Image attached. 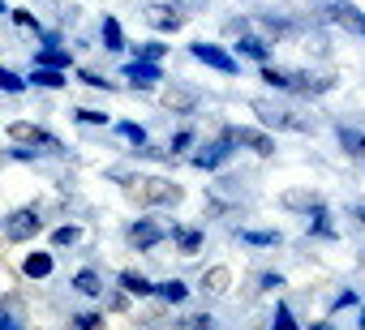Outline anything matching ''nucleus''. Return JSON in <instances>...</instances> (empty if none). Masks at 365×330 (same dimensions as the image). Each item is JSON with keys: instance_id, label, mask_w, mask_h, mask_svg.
I'll return each instance as SVG.
<instances>
[{"instance_id": "nucleus-19", "label": "nucleus", "mask_w": 365, "mask_h": 330, "mask_svg": "<svg viewBox=\"0 0 365 330\" xmlns=\"http://www.w3.org/2000/svg\"><path fill=\"white\" fill-rule=\"evenodd\" d=\"M172 240H176L180 253H198L202 249V232L198 228H172Z\"/></svg>"}, {"instance_id": "nucleus-23", "label": "nucleus", "mask_w": 365, "mask_h": 330, "mask_svg": "<svg viewBox=\"0 0 365 330\" xmlns=\"http://www.w3.org/2000/svg\"><path fill=\"white\" fill-rule=\"evenodd\" d=\"M155 296H159V300H168V304H180V300L190 296V287L180 283V279H168V283H155Z\"/></svg>"}, {"instance_id": "nucleus-21", "label": "nucleus", "mask_w": 365, "mask_h": 330, "mask_svg": "<svg viewBox=\"0 0 365 330\" xmlns=\"http://www.w3.org/2000/svg\"><path fill=\"white\" fill-rule=\"evenodd\" d=\"M35 69H56V73H65V69H69V52H61V48H43V52L35 56Z\"/></svg>"}, {"instance_id": "nucleus-29", "label": "nucleus", "mask_w": 365, "mask_h": 330, "mask_svg": "<svg viewBox=\"0 0 365 330\" xmlns=\"http://www.w3.org/2000/svg\"><path fill=\"white\" fill-rule=\"evenodd\" d=\"M271 330H301V326H297V317H292V309H288L284 300L275 304V317H271Z\"/></svg>"}, {"instance_id": "nucleus-4", "label": "nucleus", "mask_w": 365, "mask_h": 330, "mask_svg": "<svg viewBox=\"0 0 365 330\" xmlns=\"http://www.w3.org/2000/svg\"><path fill=\"white\" fill-rule=\"evenodd\" d=\"M190 56H194L198 65L215 69V73H228V78L241 69V65H237V56H232V52H224L220 43H202V39H198V43H190Z\"/></svg>"}, {"instance_id": "nucleus-16", "label": "nucleus", "mask_w": 365, "mask_h": 330, "mask_svg": "<svg viewBox=\"0 0 365 330\" xmlns=\"http://www.w3.org/2000/svg\"><path fill=\"white\" fill-rule=\"evenodd\" d=\"M0 330H26L22 309H18V300H14V296H0Z\"/></svg>"}, {"instance_id": "nucleus-32", "label": "nucleus", "mask_w": 365, "mask_h": 330, "mask_svg": "<svg viewBox=\"0 0 365 330\" xmlns=\"http://www.w3.org/2000/svg\"><path fill=\"white\" fill-rule=\"evenodd\" d=\"M0 90H5V95H22V90H26V82H22L14 69H0Z\"/></svg>"}, {"instance_id": "nucleus-1", "label": "nucleus", "mask_w": 365, "mask_h": 330, "mask_svg": "<svg viewBox=\"0 0 365 330\" xmlns=\"http://www.w3.org/2000/svg\"><path fill=\"white\" fill-rule=\"evenodd\" d=\"M262 82L271 90L301 95V99H318V95H327L335 86L331 78H314V73H301V69H275V65H262Z\"/></svg>"}, {"instance_id": "nucleus-8", "label": "nucleus", "mask_w": 365, "mask_h": 330, "mask_svg": "<svg viewBox=\"0 0 365 330\" xmlns=\"http://www.w3.org/2000/svg\"><path fill=\"white\" fill-rule=\"evenodd\" d=\"M138 185H142L138 198L150 202V206H176L180 198H185V193H180V185H172V181H138Z\"/></svg>"}, {"instance_id": "nucleus-22", "label": "nucleus", "mask_w": 365, "mask_h": 330, "mask_svg": "<svg viewBox=\"0 0 365 330\" xmlns=\"http://www.w3.org/2000/svg\"><path fill=\"white\" fill-rule=\"evenodd\" d=\"M73 287H78L82 296H103V279H99V270H91V266L73 275Z\"/></svg>"}, {"instance_id": "nucleus-42", "label": "nucleus", "mask_w": 365, "mask_h": 330, "mask_svg": "<svg viewBox=\"0 0 365 330\" xmlns=\"http://www.w3.org/2000/svg\"><path fill=\"white\" fill-rule=\"evenodd\" d=\"M352 215H356V223L365 228V202H356V206H352Z\"/></svg>"}, {"instance_id": "nucleus-30", "label": "nucleus", "mask_w": 365, "mask_h": 330, "mask_svg": "<svg viewBox=\"0 0 365 330\" xmlns=\"http://www.w3.org/2000/svg\"><path fill=\"white\" fill-rule=\"evenodd\" d=\"M116 133H120V137H125V142H133V146H138V150H142V146H146V129H142V124H133V120H125V124H120V129H116Z\"/></svg>"}, {"instance_id": "nucleus-40", "label": "nucleus", "mask_w": 365, "mask_h": 330, "mask_svg": "<svg viewBox=\"0 0 365 330\" xmlns=\"http://www.w3.org/2000/svg\"><path fill=\"white\" fill-rule=\"evenodd\" d=\"M258 283H262V292H275V287H284V279H279V275H271V270H267V275H258Z\"/></svg>"}, {"instance_id": "nucleus-38", "label": "nucleus", "mask_w": 365, "mask_h": 330, "mask_svg": "<svg viewBox=\"0 0 365 330\" xmlns=\"http://www.w3.org/2000/svg\"><path fill=\"white\" fill-rule=\"evenodd\" d=\"M356 304V292H339L335 300H331V313H339V309H352Z\"/></svg>"}, {"instance_id": "nucleus-2", "label": "nucleus", "mask_w": 365, "mask_h": 330, "mask_svg": "<svg viewBox=\"0 0 365 330\" xmlns=\"http://www.w3.org/2000/svg\"><path fill=\"white\" fill-rule=\"evenodd\" d=\"M254 112H258V120H262L267 129H284V133H309V129H314V120H305V116H297L292 107H279V103H271V99H254Z\"/></svg>"}, {"instance_id": "nucleus-33", "label": "nucleus", "mask_w": 365, "mask_h": 330, "mask_svg": "<svg viewBox=\"0 0 365 330\" xmlns=\"http://www.w3.org/2000/svg\"><path fill=\"white\" fill-rule=\"evenodd\" d=\"M73 330H103V313H78Z\"/></svg>"}, {"instance_id": "nucleus-17", "label": "nucleus", "mask_w": 365, "mask_h": 330, "mask_svg": "<svg viewBox=\"0 0 365 330\" xmlns=\"http://www.w3.org/2000/svg\"><path fill=\"white\" fill-rule=\"evenodd\" d=\"M305 219H309V223H305V228H309V236H322V240H331V236H335V228H331V211H327V206L309 211Z\"/></svg>"}, {"instance_id": "nucleus-45", "label": "nucleus", "mask_w": 365, "mask_h": 330, "mask_svg": "<svg viewBox=\"0 0 365 330\" xmlns=\"http://www.w3.org/2000/svg\"><path fill=\"white\" fill-rule=\"evenodd\" d=\"M0 14H5V0H0Z\"/></svg>"}, {"instance_id": "nucleus-37", "label": "nucleus", "mask_w": 365, "mask_h": 330, "mask_svg": "<svg viewBox=\"0 0 365 330\" xmlns=\"http://www.w3.org/2000/svg\"><path fill=\"white\" fill-rule=\"evenodd\" d=\"M202 283H207L211 292H224V283H228V270H211V275H207Z\"/></svg>"}, {"instance_id": "nucleus-3", "label": "nucleus", "mask_w": 365, "mask_h": 330, "mask_svg": "<svg viewBox=\"0 0 365 330\" xmlns=\"http://www.w3.org/2000/svg\"><path fill=\"white\" fill-rule=\"evenodd\" d=\"M9 137L18 142V146H43V154H65V146H61V137H52L48 129H39V124H31V120H14L9 124Z\"/></svg>"}, {"instance_id": "nucleus-25", "label": "nucleus", "mask_w": 365, "mask_h": 330, "mask_svg": "<svg viewBox=\"0 0 365 330\" xmlns=\"http://www.w3.org/2000/svg\"><path fill=\"white\" fill-rule=\"evenodd\" d=\"M22 270H26L31 279H48V275H52V253H31V257L22 262Z\"/></svg>"}, {"instance_id": "nucleus-34", "label": "nucleus", "mask_w": 365, "mask_h": 330, "mask_svg": "<svg viewBox=\"0 0 365 330\" xmlns=\"http://www.w3.org/2000/svg\"><path fill=\"white\" fill-rule=\"evenodd\" d=\"M194 146V129H180V133H172V142H168V154H176V150H190Z\"/></svg>"}, {"instance_id": "nucleus-10", "label": "nucleus", "mask_w": 365, "mask_h": 330, "mask_svg": "<svg viewBox=\"0 0 365 330\" xmlns=\"http://www.w3.org/2000/svg\"><path fill=\"white\" fill-rule=\"evenodd\" d=\"M125 236H129V240L146 253V249H155V245H163V240H168V228H159L155 219H133Z\"/></svg>"}, {"instance_id": "nucleus-14", "label": "nucleus", "mask_w": 365, "mask_h": 330, "mask_svg": "<svg viewBox=\"0 0 365 330\" xmlns=\"http://www.w3.org/2000/svg\"><path fill=\"white\" fill-rule=\"evenodd\" d=\"M198 90L194 86H185V82H172V90H168V107H176V112H194L198 107Z\"/></svg>"}, {"instance_id": "nucleus-28", "label": "nucleus", "mask_w": 365, "mask_h": 330, "mask_svg": "<svg viewBox=\"0 0 365 330\" xmlns=\"http://www.w3.org/2000/svg\"><path fill=\"white\" fill-rule=\"evenodd\" d=\"M133 52H138V56H133V60H142V65H159V60H163V52H168V48H163V43H159V39H155V43H142V48H133Z\"/></svg>"}, {"instance_id": "nucleus-24", "label": "nucleus", "mask_w": 365, "mask_h": 330, "mask_svg": "<svg viewBox=\"0 0 365 330\" xmlns=\"http://www.w3.org/2000/svg\"><path fill=\"white\" fill-rule=\"evenodd\" d=\"M279 202H284V206H288V211H305V215H309V211H318V206H322V198H318V193H284V198H279Z\"/></svg>"}, {"instance_id": "nucleus-12", "label": "nucleus", "mask_w": 365, "mask_h": 330, "mask_svg": "<svg viewBox=\"0 0 365 330\" xmlns=\"http://www.w3.org/2000/svg\"><path fill=\"white\" fill-rule=\"evenodd\" d=\"M125 78H129L138 90H150L155 82H163V69H159V65H142V60H129V65H125Z\"/></svg>"}, {"instance_id": "nucleus-36", "label": "nucleus", "mask_w": 365, "mask_h": 330, "mask_svg": "<svg viewBox=\"0 0 365 330\" xmlns=\"http://www.w3.org/2000/svg\"><path fill=\"white\" fill-rule=\"evenodd\" d=\"M14 22H18V26H26V31H35V35H39V18H35V14H31V9H18V14H14Z\"/></svg>"}, {"instance_id": "nucleus-11", "label": "nucleus", "mask_w": 365, "mask_h": 330, "mask_svg": "<svg viewBox=\"0 0 365 330\" xmlns=\"http://www.w3.org/2000/svg\"><path fill=\"white\" fill-rule=\"evenodd\" d=\"M146 22H150L155 31H163V35H176L180 26H185V18H180L176 5H150V9H146Z\"/></svg>"}, {"instance_id": "nucleus-31", "label": "nucleus", "mask_w": 365, "mask_h": 330, "mask_svg": "<svg viewBox=\"0 0 365 330\" xmlns=\"http://www.w3.org/2000/svg\"><path fill=\"white\" fill-rule=\"evenodd\" d=\"M78 236H82V228L65 223V228H56V232H52V245H56V249H65V245H78Z\"/></svg>"}, {"instance_id": "nucleus-41", "label": "nucleus", "mask_w": 365, "mask_h": 330, "mask_svg": "<svg viewBox=\"0 0 365 330\" xmlns=\"http://www.w3.org/2000/svg\"><path fill=\"white\" fill-rule=\"evenodd\" d=\"M211 326H215L211 317H194V326H190V330H211Z\"/></svg>"}, {"instance_id": "nucleus-6", "label": "nucleus", "mask_w": 365, "mask_h": 330, "mask_svg": "<svg viewBox=\"0 0 365 330\" xmlns=\"http://www.w3.org/2000/svg\"><path fill=\"white\" fill-rule=\"evenodd\" d=\"M39 232H43V219H39L35 206H22V211H14V215L5 219V236H9V240H35Z\"/></svg>"}, {"instance_id": "nucleus-15", "label": "nucleus", "mask_w": 365, "mask_h": 330, "mask_svg": "<svg viewBox=\"0 0 365 330\" xmlns=\"http://www.w3.org/2000/svg\"><path fill=\"white\" fill-rule=\"evenodd\" d=\"M237 52H241L245 60H258V65L271 60V43H267V39H254V35H241V39H237Z\"/></svg>"}, {"instance_id": "nucleus-20", "label": "nucleus", "mask_w": 365, "mask_h": 330, "mask_svg": "<svg viewBox=\"0 0 365 330\" xmlns=\"http://www.w3.org/2000/svg\"><path fill=\"white\" fill-rule=\"evenodd\" d=\"M99 35H103V52H125V35H120V22L116 18H103Z\"/></svg>"}, {"instance_id": "nucleus-27", "label": "nucleus", "mask_w": 365, "mask_h": 330, "mask_svg": "<svg viewBox=\"0 0 365 330\" xmlns=\"http://www.w3.org/2000/svg\"><path fill=\"white\" fill-rule=\"evenodd\" d=\"M241 240L245 245H258V249H267V245H279V232H254V228H241Z\"/></svg>"}, {"instance_id": "nucleus-44", "label": "nucleus", "mask_w": 365, "mask_h": 330, "mask_svg": "<svg viewBox=\"0 0 365 330\" xmlns=\"http://www.w3.org/2000/svg\"><path fill=\"white\" fill-rule=\"evenodd\" d=\"M361 330H365V313H361Z\"/></svg>"}, {"instance_id": "nucleus-35", "label": "nucleus", "mask_w": 365, "mask_h": 330, "mask_svg": "<svg viewBox=\"0 0 365 330\" xmlns=\"http://www.w3.org/2000/svg\"><path fill=\"white\" fill-rule=\"evenodd\" d=\"M73 116H78L82 124H108V116H103V112H95V107H78Z\"/></svg>"}, {"instance_id": "nucleus-9", "label": "nucleus", "mask_w": 365, "mask_h": 330, "mask_svg": "<svg viewBox=\"0 0 365 330\" xmlns=\"http://www.w3.org/2000/svg\"><path fill=\"white\" fill-rule=\"evenodd\" d=\"M232 154H237V146L220 137V142H211V146H202V150H198V154H194L190 163H194V168H202V172H215V168H224V163H228Z\"/></svg>"}, {"instance_id": "nucleus-18", "label": "nucleus", "mask_w": 365, "mask_h": 330, "mask_svg": "<svg viewBox=\"0 0 365 330\" xmlns=\"http://www.w3.org/2000/svg\"><path fill=\"white\" fill-rule=\"evenodd\" d=\"M120 287L129 296H155V283L146 275H138V270H120Z\"/></svg>"}, {"instance_id": "nucleus-13", "label": "nucleus", "mask_w": 365, "mask_h": 330, "mask_svg": "<svg viewBox=\"0 0 365 330\" xmlns=\"http://www.w3.org/2000/svg\"><path fill=\"white\" fill-rule=\"evenodd\" d=\"M335 137H339L344 154H352V159H365V129H352V124H335Z\"/></svg>"}, {"instance_id": "nucleus-5", "label": "nucleus", "mask_w": 365, "mask_h": 330, "mask_svg": "<svg viewBox=\"0 0 365 330\" xmlns=\"http://www.w3.org/2000/svg\"><path fill=\"white\" fill-rule=\"evenodd\" d=\"M322 14L335 22V26H344V31H352L356 39H365V14L352 5V0H327L322 5Z\"/></svg>"}, {"instance_id": "nucleus-39", "label": "nucleus", "mask_w": 365, "mask_h": 330, "mask_svg": "<svg viewBox=\"0 0 365 330\" xmlns=\"http://www.w3.org/2000/svg\"><path fill=\"white\" fill-rule=\"evenodd\" d=\"M82 82H86V86H95V90H112V82H108V78H99V73H82Z\"/></svg>"}, {"instance_id": "nucleus-7", "label": "nucleus", "mask_w": 365, "mask_h": 330, "mask_svg": "<svg viewBox=\"0 0 365 330\" xmlns=\"http://www.w3.org/2000/svg\"><path fill=\"white\" fill-rule=\"evenodd\" d=\"M220 137H224V142H232V146H245V150H254V154H262V159H267V154H275V142H271L262 129H241V124H232V129H224Z\"/></svg>"}, {"instance_id": "nucleus-43", "label": "nucleus", "mask_w": 365, "mask_h": 330, "mask_svg": "<svg viewBox=\"0 0 365 330\" xmlns=\"http://www.w3.org/2000/svg\"><path fill=\"white\" fill-rule=\"evenodd\" d=\"M309 330H335V326H327V321H318V326H309Z\"/></svg>"}, {"instance_id": "nucleus-26", "label": "nucleus", "mask_w": 365, "mask_h": 330, "mask_svg": "<svg viewBox=\"0 0 365 330\" xmlns=\"http://www.w3.org/2000/svg\"><path fill=\"white\" fill-rule=\"evenodd\" d=\"M31 82H35V86H43V90H61V86H69V78H65V73H56V69H35V73H31Z\"/></svg>"}]
</instances>
